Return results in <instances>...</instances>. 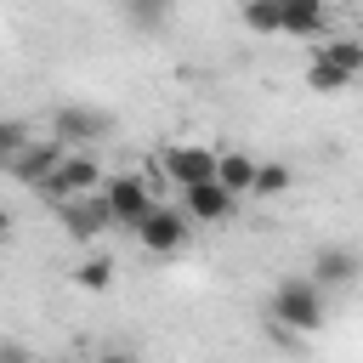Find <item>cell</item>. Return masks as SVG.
Returning a JSON list of instances; mask_svg holds the SVG:
<instances>
[{
	"label": "cell",
	"mask_w": 363,
	"mask_h": 363,
	"mask_svg": "<svg viewBox=\"0 0 363 363\" xmlns=\"http://www.w3.org/2000/svg\"><path fill=\"white\" fill-rule=\"evenodd\" d=\"M278 11H284V34H301V40L329 34V0H278Z\"/></svg>",
	"instance_id": "obj_11"
},
{
	"label": "cell",
	"mask_w": 363,
	"mask_h": 363,
	"mask_svg": "<svg viewBox=\"0 0 363 363\" xmlns=\"http://www.w3.org/2000/svg\"><path fill=\"white\" fill-rule=\"evenodd\" d=\"M0 363H40V357H34L23 340H0Z\"/></svg>",
	"instance_id": "obj_20"
},
{
	"label": "cell",
	"mask_w": 363,
	"mask_h": 363,
	"mask_svg": "<svg viewBox=\"0 0 363 363\" xmlns=\"http://www.w3.org/2000/svg\"><path fill=\"white\" fill-rule=\"evenodd\" d=\"M125 17L142 28V34H159L170 23V0H125Z\"/></svg>",
	"instance_id": "obj_17"
},
{
	"label": "cell",
	"mask_w": 363,
	"mask_h": 363,
	"mask_svg": "<svg viewBox=\"0 0 363 363\" xmlns=\"http://www.w3.org/2000/svg\"><path fill=\"white\" fill-rule=\"evenodd\" d=\"M318 57H323V62H335V68H346L352 79L363 74V40H352V34H335V40H323V45H318Z\"/></svg>",
	"instance_id": "obj_14"
},
{
	"label": "cell",
	"mask_w": 363,
	"mask_h": 363,
	"mask_svg": "<svg viewBox=\"0 0 363 363\" xmlns=\"http://www.w3.org/2000/svg\"><path fill=\"white\" fill-rule=\"evenodd\" d=\"M113 130V113L108 108H91V102H62L57 113H51V136L62 142V147H91V142H102Z\"/></svg>",
	"instance_id": "obj_4"
},
{
	"label": "cell",
	"mask_w": 363,
	"mask_h": 363,
	"mask_svg": "<svg viewBox=\"0 0 363 363\" xmlns=\"http://www.w3.org/2000/svg\"><path fill=\"white\" fill-rule=\"evenodd\" d=\"M346 6H363V0H346Z\"/></svg>",
	"instance_id": "obj_23"
},
{
	"label": "cell",
	"mask_w": 363,
	"mask_h": 363,
	"mask_svg": "<svg viewBox=\"0 0 363 363\" xmlns=\"http://www.w3.org/2000/svg\"><path fill=\"white\" fill-rule=\"evenodd\" d=\"M102 204H108V216H113V227H136L147 210H153V193H147V182L136 176V170H113V176H102Z\"/></svg>",
	"instance_id": "obj_5"
},
{
	"label": "cell",
	"mask_w": 363,
	"mask_h": 363,
	"mask_svg": "<svg viewBox=\"0 0 363 363\" xmlns=\"http://www.w3.org/2000/svg\"><path fill=\"white\" fill-rule=\"evenodd\" d=\"M164 176L176 182V187H187V182H216V147H199V142H176V147H164Z\"/></svg>",
	"instance_id": "obj_8"
},
{
	"label": "cell",
	"mask_w": 363,
	"mask_h": 363,
	"mask_svg": "<svg viewBox=\"0 0 363 363\" xmlns=\"http://www.w3.org/2000/svg\"><path fill=\"white\" fill-rule=\"evenodd\" d=\"M267 318L278 329H289V335H318L329 323V301H323V289L312 278H284L272 289V301H267Z\"/></svg>",
	"instance_id": "obj_1"
},
{
	"label": "cell",
	"mask_w": 363,
	"mask_h": 363,
	"mask_svg": "<svg viewBox=\"0 0 363 363\" xmlns=\"http://www.w3.org/2000/svg\"><path fill=\"white\" fill-rule=\"evenodd\" d=\"M289 187H295V170H289L284 159H255V182H250L255 199H278V193H289Z\"/></svg>",
	"instance_id": "obj_13"
},
{
	"label": "cell",
	"mask_w": 363,
	"mask_h": 363,
	"mask_svg": "<svg viewBox=\"0 0 363 363\" xmlns=\"http://www.w3.org/2000/svg\"><path fill=\"white\" fill-rule=\"evenodd\" d=\"M57 216H62V233H68L74 244H91V238H102V233L113 227V216H108L102 193H79V199H62V204H57Z\"/></svg>",
	"instance_id": "obj_7"
},
{
	"label": "cell",
	"mask_w": 363,
	"mask_h": 363,
	"mask_svg": "<svg viewBox=\"0 0 363 363\" xmlns=\"http://www.w3.org/2000/svg\"><path fill=\"white\" fill-rule=\"evenodd\" d=\"M306 85H312L318 96H335V91H346V85H352V74H346V68H335V62H323V57H312V62H306Z\"/></svg>",
	"instance_id": "obj_15"
},
{
	"label": "cell",
	"mask_w": 363,
	"mask_h": 363,
	"mask_svg": "<svg viewBox=\"0 0 363 363\" xmlns=\"http://www.w3.org/2000/svg\"><path fill=\"white\" fill-rule=\"evenodd\" d=\"M74 284H79V289H108V284H113V255H85V261L74 267Z\"/></svg>",
	"instance_id": "obj_18"
},
{
	"label": "cell",
	"mask_w": 363,
	"mask_h": 363,
	"mask_svg": "<svg viewBox=\"0 0 363 363\" xmlns=\"http://www.w3.org/2000/svg\"><path fill=\"white\" fill-rule=\"evenodd\" d=\"M62 153H68V147H62L57 136H28V142H23L0 170H6L11 182H23V187H40V182L57 170V159H62Z\"/></svg>",
	"instance_id": "obj_6"
},
{
	"label": "cell",
	"mask_w": 363,
	"mask_h": 363,
	"mask_svg": "<svg viewBox=\"0 0 363 363\" xmlns=\"http://www.w3.org/2000/svg\"><path fill=\"white\" fill-rule=\"evenodd\" d=\"M6 238H11V210L0 204V244H6Z\"/></svg>",
	"instance_id": "obj_22"
},
{
	"label": "cell",
	"mask_w": 363,
	"mask_h": 363,
	"mask_svg": "<svg viewBox=\"0 0 363 363\" xmlns=\"http://www.w3.org/2000/svg\"><path fill=\"white\" fill-rule=\"evenodd\" d=\"M216 182H221L233 199H244V193H250V182H255V159H250V153H238V147L216 153Z\"/></svg>",
	"instance_id": "obj_12"
},
{
	"label": "cell",
	"mask_w": 363,
	"mask_h": 363,
	"mask_svg": "<svg viewBox=\"0 0 363 363\" xmlns=\"http://www.w3.org/2000/svg\"><path fill=\"white\" fill-rule=\"evenodd\" d=\"M28 136H34V130H28L23 119H0V164H6V159H11V153L28 142Z\"/></svg>",
	"instance_id": "obj_19"
},
{
	"label": "cell",
	"mask_w": 363,
	"mask_h": 363,
	"mask_svg": "<svg viewBox=\"0 0 363 363\" xmlns=\"http://www.w3.org/2000/svg\"><path fill=\"white\" fill-rule=\"evenodd\" d=\"M102 176H108V170H102V159H96L91 147H79V153H62V159H57V170H51L34 193H45L51 204H62V199L96 193V187H102Z\"/></svg>",
	"instance_id": "obj_2"
},
{
	"label": "cell",
	"mask_w": 363,
	"mask_h": 363,
	"mask_svg": "<svg viewBox=\"0 0 363 363\" xmlns=\"http://www.w3.org/2000/svg\"><path fill=\"white\" fill-rule=\"evenodd\" d=\"M244 28H250V34H284L278 0H244Z\"/></svg>",
	"instance_id": "obj_16"
},
{
	"label": "cell",
	"mask_w": 363,
	"mask_h": 363,
	"mask_svg": "<svg viewBox=\"0 0 363 363\" xmlns=\"http://www.w3.org/2000/svg\"><path fill=\"white\" fill-rule=\"evenodd\" d=\"M136 244L147 250V255H176V250H187V233H193V221L182 216V204H153L136 227Z\"/></svg>",
	"instance_id": "obj_3"
},
{
	"label": "cell",
	"mask_w": 363,
	"mask_h": 363,
	"mask_svg": "<svg viewBox=\"0 0 363 363\" xmlns=\"http://www.w3.org/2000/svg\"><path fill=\"white\" fill-rule=\"evenodd\" d=\"M96 363H136V352H102Z\"/></svg>",
	"instance_id": "obj_21"
},
{
	"label": "cell",
	"mask_w": 363,
	"mask_h": 363,
	"mask_svg": "<svg viewBox=\"0 0 363 363\" xmlns=\"http://www.w3.org/2000/svg\"><path fill=\"white\" fill-rule=\"evenodd\" d=\"M233 204H238V199H233L221 182H187V187H182V216H187V221H204V227H210V221H227Z\"/></svg>",
	"instance_id": "obj_9"
},
{
	"label": "cell",
	"mask_w": 363,
	"mask_h": 363,
	"mask_svg": "<svg viewBox=\"0 0 363 363\" xmlns=\"http://www.w3.org/2000/svg\"><path fill=\"white\" fill-rule=\"evenodd\" d=\"M352 278H357V250L323 244V250L312 255V284H318V289H346Z\"/></svg>",
	"instance_id": "obj_10"
}]
</instances>
